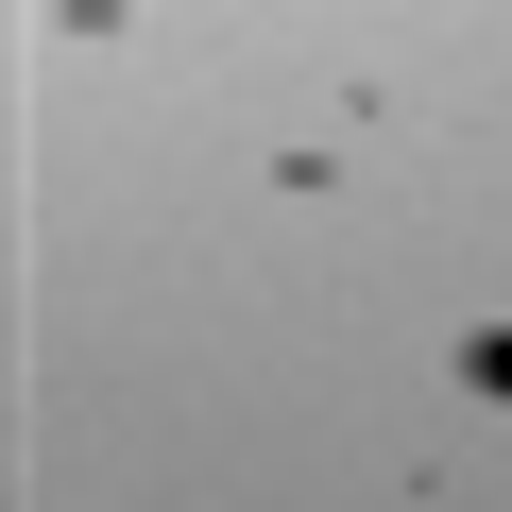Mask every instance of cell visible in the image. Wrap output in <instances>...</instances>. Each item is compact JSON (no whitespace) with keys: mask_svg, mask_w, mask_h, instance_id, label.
Here are the masks:
<instances>
[{"mask_svg":"<svg viewBox=\"0 0 512 512\" xmlns=\"http://www.w3.org/2000/svg\"><path fill=\"white\" fill-rule=\"evenodd\" d=\"M461 376H478V393H512V325H478V342H461Z\"/></svg>","mask_w":512,"mask_h":512,"instance_id":"cell-1","label":"cell"}]
</instances>
